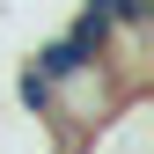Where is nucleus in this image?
<instances>
[{"label": "nucleus", "mask_w": 154, "mask_h": 154, "mask_svg": "<svg viewBox=\"0 0 154 154\" xmlns=\"http://www.w3.org/2000/svg\"><path fill=\"white\" fill-rule=\"evenodd\" d=\"M88 59H95V51H81V44H73V37H44V44L29 51V66L44 73V81H66V73H81Z\"/></svg>", "instance_id": "obj_1"}, {"label": "nucleus", "mask_w": 154, "mask_h": 154, "mask_svg": "<svg viewBox=\"0 0 154 154\" xmlns=\"http://www.w3.org/2000/svg\"><path fill=\"white\" fill-rule=\"evenodd\" d=\"M15 103H22V118H51V81L37 66H22L15 73Z\"/></svg>", "instance_id": "obj_2"}]
</instances>
